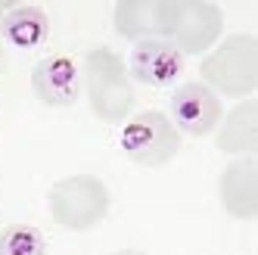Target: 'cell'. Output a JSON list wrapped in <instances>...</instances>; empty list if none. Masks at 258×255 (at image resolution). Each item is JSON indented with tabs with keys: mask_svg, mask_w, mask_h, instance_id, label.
<instances>
[{
	"mask_svg": "<svg viewBox=\"0 0 258 255\" xmlns=\"http://www.w3.org/2000/svg\"><path fill=\"white\" fill-rule=\"evenodd\" d=\"M81 81H84L90 112L100 121L121 124L134 112V84H131V75H127L124 59L115 50L109 47L87 50L84 66H81Z\"/></svg>",
	"mask_w": 258,
	"mask_h": 255,
	"instance_id": "1",
	"label": "cell"
},
{
	"mask_svg": "<svg viewBox=\"0 0 258 255\" xmlns=\"http://www.w3.org/2000/svg\"><path fill=\"white\" fill-rule=\"evenodd\" d=\"M202 84L215 94L249 100L258 90V41L255 34H230L218 41L199 62Z\"/></svg>",
	"mask_w": 258,
	"mask_h": 255,
	"instance_id": "2",
	"label": "cell"
},
{
	"mask_svg": "<svg viewBox=\"0 0 258 255\" xmlns=\"http://www.w3.org/2000/svg\"><path fill=\"white\" fill-rule=\"evenodd\" d=\"M47 209L59 227L84 233L106 221L112 196H109V187L94 174H69L50 187Z\"/></svg>",
	"mask_w": 258,
	"mask_h": 255,
	"instance_id": "3",
	"label": "cell"
},
{
	"mask_svg": "<svg viewBox=\"0 0 258 255\" xmlns=\"http://www.w3.org/2000/svg\"><path fill=\"white\" fill-rule=\"evenodd\" d=\"M121 153L143 168H162L180 153V131L159 109H146L124 121Z\"/></svg>",
	"mask_w": 258,
	"mask_h": 255,
	"instance_id": "4",
	"label": "cell"
},
{
	"mask_svg": "<svg viewBox=\"0 0 258 255\" xmlns=\"http://www.w3.org/2000/svg\"><path fill=\"white\" fill-rule=\"evenodd\" d=\"M224 31V13L206 0H177V19L171 28V44L183 56H199L209 53Z\"/></svg>",
	"mask_w": 258,
	"mask_h": 255,
	"instance_id": "5",
	"label": "cell"
},
{
	"mask_svg": "<svg viewBox=\"0 0 258 255\" xmlns=\"http://www.w3.org/2000/svg\"><path fill=\"white\" fill-rule=\"evenodd\" d=\"M168 118L180 134L190 137H206L224 118V109H221V97L215 90H209L202 81H183L171 100H168Z\"/></svg>",
	"mask_w": 258,
	"mask_h": 255,
	"instance_id": "6",
	"label": "cell"
},
{
	"mask_svg": "<svg viewBox=\"0 0 258 255\" xmlns=\"http://www.w3.org/2000/svg\"><path fill=\"white\" fill-rule=\"evenodd\" d=\"M177 19V0H118L115 31L127 41H168Z\"/></svg>",
	"mask_w": 258,
	"mask_h": 255,
	"instance_id": "7",
	"label": "cell"
},
{
	"mask_svg": "<svg viewBox=\"0 0 258 255\" xmlns=\"http://www.w3.org/2000/svg\"><path fill=\"white\" fill-rule=\"evenodd\" d=\"M31 90L44 106L53 109H66L75 106L84 94V81H81V66L72 56H44L38 66L31 69Z\"/></svg>",
	"mask_w": 258,
	"mask_h": 255,
	"instance_id": "8",
	"label": "cell"
},
{
	"mask_svg": "<svg viewBox=\"0 0 258 255\" xmlns=\"http://www.w3.org/2000/svg\"><path fill=\"white\" fill-rule=\"evenodd\" d=\"M127 75L146 87H168L183 75V53L171 41H137L127 59Z\"/></svg>",
	"mask_w": 258,
	"mask_h": 255,
	"instance_id": "9",
	"label": "cell"
},
{
	"mask_svg": "<svg viewBox=\"0 0 258 255\" xmlns=\"http://www.w3.org/2000/svg\"><path fill=\"white\" fill-rule=\"evenodd\" d=\"M221 206L236 221L258 218V162L255 156H239L221 171L218 180Z\"/></svg>",
	"mask_w": 258,
	"mask_h": 255,
	"instance_id": "10",
	"label": "cell"
},
{
	"mask_svg": "<svg viewBox=\"0 0 258 255\" xmlns=\"http://www.w3.org/2000/svg\"><path fill=\"white\" fill-rule=\"evenodd\" d=\"M218 150L227 156H255L258 150V100H239L218 124Z\"/></svg>",
	"mask_w": 258,
	"mask_h": 255,
	"instance_id": "11",
	"label": "cell"
},
{
	"mask_svg": "<svg viewBox=\"0 0 258 255\" xmlns=\"http://www.w3.org/2000/svg\"><path fill=\"white\" fill-rule=\"evenodd\" d=\"M47 34H50L47 13L41 7H28V4L13 7L7 13L4 25H0V38L7 44H13V47H19V50H31V47L44 44Z\"/></svg>",
	"mask_w": 258,
	"mask_h": 255,
	"instance_id": "12",
	"label": "cell"
},
{
	"mask_svg": "<svg viewBox=\"0 0 258 255\" xmlns=\"http://www.w3.org/2000/svg\"><path fill=\"white\" fill-rule=\"evenodd\" d=\"M47 243L38 227L10 224L0 230V255H44Z\"/></svg>",
	"mask_w": 258,
	"mask_h": 255,
	"instance_id": "13",
	"label": "cell"
},
{
	"mask_svg": "<svg viewBox=\"0 0 258 255\" xmlns=\"http://www.w3.org/2000/svg\"><path fill=\"white\" fill-rule=\"evenodd\" d=\"M112 255H143V252H137V249H118V252H112Z\"/></svg>",
	"mask_w": 258,
	"mask_h": 255,
	"instance_id": "14",
	"label": "cell"
},
{
	"mask_svg": "<svg viewBox=\"0 0 258 255\" xmlns=\"http://www.w3.org/2000/svg\"><path fill=\"white\" fill-rule=\"evenodd\" d=\"M0 75H4V47H0Z\"/></svg>",
	"mask_w": 258,
	"mask_h": 255,
	"instance_id": "15",
	"label": "cell"
}]
</instances>
